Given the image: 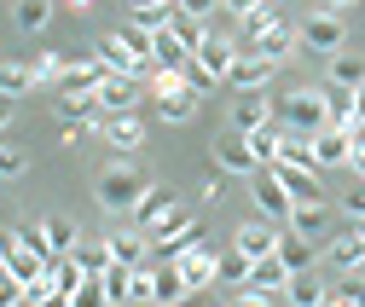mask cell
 Masks as SVG:
<instances>
[{
    "label": "cell",
    "instance_id": "1",
    "mask_svg": "<svg viewBox=\"0 0 365 307\" xmlns=\"http://www.w3.org/2000/svg\"><path fill=\"white\" fill-rule=\"evenodd\" d=\"M145 192H151V180L133 168V157H116L99 180H93V197H99L105 214H133V203H140Z\"/></svg>",
    "mask_w": 365,
    "mask_h": 307
},
{
    "label": "cell",
    "instance_id": "2",
    "mask_svg": "<svg viewBox=\"0 0 365 307\" xmlns=\"http://www.w3.org/2000/svg\"><path fill=\"white\" fill-rule=\"evenodd\" d=\"M272 122L290 128V134H319L325 122V87H296V93H284L279 105H272Z\"/></svg>",
    "mask_w": 365,
    "mask_h": 307
},
{
    "label": "cell",
    "instance_id": "3",
    "mask_svg": "<svg viewBox=\"0 0 365 307\" xmlns=\"http://www.w3.org/2000/svg\"><path fill=\"white\" fill-rule=\"evenodd\" d=\"M151 93H157V116L163 122H192L197 116V99H203V93L186 87L180 70H151Z\"/></svg>",
    "mask_w": 365,
    "mask_h": 307
},
{
    "label": "cell",
    "instance_id": "4",
    "mask_svg": "<svg viewBox=\"0 0 365 307\" xmlns=\"http://www.w3.org/2000/svg\"><path fill=\"white\" fill-rule=\"evenodd\" d=\"M296 41H302L307 53H325V58H331V53L348 47V24H342V12H325V6H319L313 18L296 24Z\"/></svg>",
    "mask_w": 365,
    "mask_h": 307
},
{
    "label": "cell",
    "instance_id": "5",
    "mask_svg": "<svg viewBox=\"0 0 365 307\" xmlns=\"http://www.w3.org/2000/svg\"><path fill=\"white\" fill-rule=\"evenodd\" d=\"M145 238H151V255H163V261H174V255H186L192 244H203V232H197V221H192L186 209H174L168 221H157V227H151Z\"/></svg>",
    "mask_w": 365,
    "mask_h": 307
},
{
    "label": "cell",
    "instance_id": "6",
    "mask_svg": "<svg viewBox=\"0 0 365 307\" xmlns=\"http://www.w3.org/2000/svg\"><path fill=\"white\" fill-rule=\"evenodd\" d=\"M250 197H255V209L267 214V221H290V192L279 180V168H255L250 174Z\"/></svg>",
    "mask_w": 365,
    "mask_h": 307
},
{
    "label": "cell",
    "instance_id": "7",
    "mask_svg": "<svg viewBox=\"0 0 365 307\" xmlns=\"http://www.w3.org/2000/svg\"><path fill=\"white\" fill-rule=\"evenodd\" d=\"M99 140L110 145V157H140V145H145V122L140 116H99Z\"/></svg>",
    "mask_w": 365,
    "mask_h": 307
},
{
    "label": "cell",
    "instance_id": "8",
    "mask_svg": "<svg viewBox=\"0 0 365 307\" xmlns=\"http://www.w3.org/2000/svg\"><path fill=\"white\" fill-rule=\"evenodd\" d=\"M302 47V41H296V24H272V29H261L255 41H238V53H255V58H267V64H284L290 53Z\"/></svg>",
    "mask_w": 365,
    "mask_h": 307
},
{
    "label": "cell",
    "instance_id": "9",
    "mask_svg": "<svg viewBox=\"0 0 365 307\" xmlns=\"http://www.w3.org/2000/svg\"><path fill=\"white\" fill-rule=\"evenodd\" d=\"M215 168H220V174H244V180L261 168V162H255V151H250V140L238 134V128H226V134L215 140Z\"/></svg>",
    "mask_w": 365,
    "mask_h": 307
},
{
    "label": "cell",
    "instance_id": "10",
    "mask_svg": "<svg viewBox=\"0 0 365 307\" xmlns=\"http://www.w3.org/2000/svg\"><path fill=\"white\" fill-rule=\"evenodd\" d=\"M93 58H99L110 76H151V58H140V53H133L122 35H105L99 47H93Z\"/></svg>",
    "mask_w": 365,
    "mask_h": 307
},
{
    "label": "cell",
    "instance_id": "11",
    "mask_svg": "<svg viewBox=\"0 0 365 307\" xmlns=\"http://www.w3.org/2000/svg\"><path fill=\"white\" fill-rule=\"evenodd\" d=\"M140 105V76H105L99 81V116H128Z\"/></svg>",
    "mask_w": 365,
    "mask_h": 307
},
{
    "label": "cell",
    "instance_id": "12",
    "mask_svg": "<svg viewBox=\"0 0 365 307\" xmlns=\"http://www.w3.org/2000/svg\"><path fill=\"white\" fill-rule=\"evenodd\" d=\"M307 145H313V162L319 168H348L354 134H342V128H319V134H307Z\"/></svg>",
    "mask_w": 365,
    "mask_h": 307
},
{
    "label": "cell",
    "instance_id": "13",
    "mask_svg": "<svg viewBox=\"0 0 365 307\" xmlns=\"http://www.w3.org/2000/svg\"><path fill=\"white\" fill-rule=\"evenodd\" d=\"M192 58H197V64H203V70H209L215 81H226V70L238 64V41H226V35H203Z\"/></svg>",
    "mask_w": 365,
    "mask_h": 307
},
{
    "label": "cell",
    "instance_id": "14",
    "mask_svg": "<svg viewBox=\"0 0 365 307\" xmlns=\"http://www.w3.org/2000/svg\"><path fill=\"white\" fill-rule=\"evenodd\" d=\"M232 249L250 255V261H261V255L279 249V227H272V221H244V227L232 232Z\"/></svg>",
    "mask_w": 365,
    "mask_h": 307
},
{
    "label": "cell",
    "instance_id": "15",
    "mask_svg": "<svg viewBox=\"0 0 365 307\" xmlns=\"http://www.w3.org/2000/svg\"><path fill=\"white\" fill-rule=\"evenodd\" d=\"M279 261L290 273H307V267H319V238H307V232H279Z\"/></svg>",
    "mask_w": 365,
    "mask_h": 307
},
{
    "label": "cell",
    "instance_id": "16",
    "mask_svg": "<svg viewBox=\"0 0 365 307\" xmlns=\"http://www.w3.org/2000/svg\"><path fill=\"white\" fill-rule=\"evenodd\" d=\"M267 122H272V99L261 93V87L232 99V128H238V134H255V128H267Z\"/></svg>",
    "mask_w": 365,
    "mask_h": 307
},
{
    "label": "cell",
    "instance_id": "17",
    "mask_svg": "<svg viewBox=\"0 0 365 307\" xmlns=\"http://www.w3.org/2000/svg\"><path fill=\"white\" fill-rule=\"evenodd\" d=\"M215 261H220V255H215L209 244H192L186 255H174V267L186 273V284H192V290H209V284H215Z\"/></svg>",
    "mask_w": 365,
    "mask_h": 307
},
{
    "label": "cell",
    "instance_id": "18",
    "mask_svg": "<svg viewBox=\"0 0 365 307\" xmlns=\"http://www.w3.org/2000/svg\"><path fill=\"white\" fill-rule=\"evenodd\" d=\"M272 70H279V64H267V58H255V53H238V64L226 70V87H238V93H255V87L272 81Z\"/></svg>",
    "mask_w": 365,
    "mask_h": 307
},
{
    "label": "cell",
    "instance_id": "19",
    "mask_svg": "<svg viewBox=\"0 0 365 307\" xmlns=\"http://www.w3.org/2000/svg\"><path fill=\"white\" fill-rule=\"evenodd\" d=\"M331 296V284L319 279V267H307V273H290V284H284V307H319Z\"/></svg>",
    "mask_w": 365,
    "mask_h": 307
},
{
    "label": "cell",
    "instance_id": "20",
    "mask_svg": "<svg viewBox=\"0 0 365 307\" xmlns=\"http://www.w3.org/2000/svg\"><path fill=\"white\" fill-rule=\"evenodd\" d=\"M105 244H110V261H122V267H145V261H151V238H145L140 227H128V232H110Z\"/></svg>",
    "mask_w": 365,
    "mask_h": 307
},
{
    "label": "cell",
    "instance_id": "21",
    "mask_svg": "<svg viewBox=\"0 0 365 307\" xmlns=\"http://www.w3.org/2000/svg\"><path fill=\"white\" fill-rule=\"evenodd\" d=\"M279 168V180L290 192V203H325V186H319V168H284V162H272Z\"/></svg>",
    "mask_w": 365,
    "mask_h": 307
},
{
    "label": "cell",
    "instance_id": "22",
    "mask_svg": "<svg viewBox=\"0 0 365 307\" xmlns=\"http://www.w3.org/2000/svg\"><path fill=\"white\" fill-rule=\"evenodd\" d=\"M174 209H180V203H174V192H168V186H151L140 203H133V227H140V232H151L157 221H168Z\"/></svg>",
    "mask_w": 365,
    "mask_h": 307
},
{
    "label": "cell",
    "instance_id": "23",
    "mask_svg": "<svg viewBox=\"0 0 365 307\" xmlns=\"http://www.w3.org/2000/svg\"><path fill=\"white\" fill-rule=\"evenodd\" d=\"M41 244H47V255H76L81 227L70 221V214H47V221H41Z\"/></svg>",
    "mask_w": 365,
    "mask_h": 307
},
{
    "label": "cell",
    "instance_id": "24",
    "mask_svg": "<svg viewBox=\"0 0 365 307\" xmlns=\"http://www.w3.org/2000/svg\"><path fill=\"white\" fill-rule=\"evenodd\" d=\"M186 58H192V47H186V41H180L168 24H163V29H151V64H157V70H180Z\"/></svg>",
    "mask_w": 365,
    "mask_h": 307
},
{
    "label": "cell",
    "instance_id": "25",
    "mask_svg": "<svg viewBox=\"0 0 365 307\" xmlns=\"http://www.w3.org/2000/svg\"><path fill=\"white\" fill-rule=\"evenodd\" d=\"M325 81L331 87H365V53H348V47L331 53L325 58Z\"/></svg>",
    "mask_w": 365,
    "mask_h": 307
},
{
    "label": "cell",
    "instance_id": "26",
    "mask_svg": "<svg viewBox=\"0 0 365 307\" xmlns=\"http://www.w3.org/2000/svg\"><path fill=\"white\" fill-rule=\"evenodd\" d=\"M290 232H307V238H325L331 232V203H290Z\"/></svg>",
    "mask_w": 365,
    "mask_h": 307
},
{
    "label": "cell",
    "instance_id": "27",
    "mask_svg": "<svg viewBox=\"0 0 365 307\" xmlns=\"http://www.w3.org/2000/svg\"><path fill=\"white\" fill-rule=\"evenodd\" d=\"M325 122L342 128V134H359V122H354V87H331L325 81Z\"/></svg>",
    "mask_w": 365,
    "mask_h": 307
},
{
    "label": "cell",
    "instance_id": "28",
    "mask_svg": "<svg viewBox=\"0 0 365 307\" xmlns=\"http://www.w3.org/2000/svg\"><path fill=\"white\" fill-rule=\"evenodd\" d=\"M192 284H186V273L174 267V261H151V301H180Z\"/></svg>",
    "mask_w": 365,
    "mask_h": 307
},
{
    "label": "cell",
    "instance_id": "29",
    "mask_svg": "<svg viewBox=\"0 0 365 307\" xmlns=\"http://www.w3.org/2000/svg\"><path fill=\"white\" fill-rule=\"evenodd\" d=\"M325 255H331V267H336V273L365 267V244H359V232H354V227H342V232L331 238V249H325Z\"/></svg>",
    "mask_w": 365,
    "mask_h": 307
},
{
    "label": "cell",
    "instance_id": "30",
    "mask_svg": "<svg viewBox=\"0 0 365 307\" xmlns=\"http://www.w3.org/2000/svg\"><path fill=\"white\" fill-rule=\"evenodd\" d=\"M244 284H255V290H284V284H290V267L279 261V249L261 255V261H250V279H244Z\"/></svg>",
    "mask_w": 365,
    "mask_h": 307
},
{
    "label": "cell",
    "instance_id": "31",
    "mask_svg": "<svg viewBox=\"0 0 365 307\" xmlns=\"http://www.w3.org/2000/svg\"><path fill=\"white\" fill-rule=\"evenodd\" d=\"M244 140H250L255 162L272 168V162H279V151H284V128H279V122H267V128H255V134H244Z\"/></svg>",
    "mask_w": 365,
    "mask_h": 307
},
{
    "label": "cell",
    "instance_id": "32",
    "mask_svg": "<svg viewBox=\"0 0 365 307\" xmlns=\"http://www.w3.org/2000/svg\"><path fill=\"white\" fill-rule=\"evenodd\" d=\"M81 279H87V273H81V261H76V255H53V261H47V284H53V290L76 296Z\"/></svg>",
    "mask_w": 365,
    "mask_h": 307
},
{
    "label": "cell",
    "instance_id": "33",
    "mask_svg": "<svg viewBox=\"0 0 365 307\" xmlns=\"http://www.w3.org/2000/svg\"><path fill=\"white\" fill-rule=\"evenodd\" d=\"M128 18L140 24V29H163L174 18V0H128Z\"/></svg>",
    "mask_w": 365,
    "mask_h": 307
},
{
    "label": "cell",
    "instance_id": "34",
    "mask_svg": "<svg viewBox=\"0 0 365 307\" xmlns=\"http://www.w3.org/2000/svg\"><path fill=\"white\" fill-rule=\"evenodd\" d=\"M99 284H105V296H110L116 307H128V301H133V267H122V261H110V267L99 273Z\"/></svg>",
    "mask_w": 365,
    "mask_h": 307
},
{
    "label": "cell",
    "instance_id": "35",
    "mask_svg": "<svg viewBox=\"0 0 365 307\" xmlns=\"http://www.w3.org/2000/svg\"><path fill=\"white\" fill-rule=\"evenodd\" d=\"M12 18H18V29L35 35V29H47V24H53V0H18V12H12Z\"/></svg>",
    "mask_w": 365,
    "mask_h": 307
},
{
    "label": "cell",
    "instance_id": "36",
    "mask_svg": "<svg viewBox=\"0 0 365 307\" xmlns=\"http://www.w3.org/2000/svg\"><path fill=\"white\" fill-rule=\"evenodd\" d=\"M244 279H250V255L232 249V255H220V261H215V284H232V290H238Z\"/></svg>",
    "mask_w": 365,
    "mask_h": 307
},
{
    "label": "cell",
    "instance_id": "37",
    "mask_svg": "<svg viewBox=\"0 0 365 307\" xmlns=\"http://www.w3.org/2000/svg\"><path fill=\"white\" fill-rule=\"evenodd\" d=\"M29 87H35V70L29 64H0V93H6V99L29 93Z\"/></svg>",
    "mask_w": 365,
    "mask_h": 307
},
{
    "label": "cell",
    "instance_id": "38",
    "mask_svg": "<svg viewBox=\"0 0 365 307\" xmlns=\"http://www.w3.org/2000/svg\"><path fill=\"white\" fill-rule=\"evenodd\" d=\"M168 29H174L180 41H186L192 53H197V41L209 35V24H203V18H192V12H180V6H174V18H168Z\"/></svg>",
    "mask_w": 365,
    "mask_h": 307
},
{
    "label": "cell",
    "instance_id": "39",
    "mask_svg": "<svg viewBox=\"0 0 365 307\" xmlns=\"http://www.w3.org/2000/svg\"><path fill=\"white\" fill-rule=\"evenodd\" d=\"M76 261H81L87 279H99V273L110 267V244H76Z\"/></svg>",
    "mask_w": 365,
    "mask_h": 307
},
{
    "label": "cell",
    "instance_id": "40",
    "mask_svg": "<svg viewBox=\"0 0 365 307\" xmlns=\"http://www.w3.org/2000/svg\"><path fill=\"white\" fill-rule=\"evenodd\" d=\"M58 116H99V93H58Z\"/></svg>",
    "mask_w": 365,
    "mask_h": 307
},
{
    "label": "cell",
    "instance_id": "41",
    "mask_svg": "<svg viewBox=\"0 0 365 307\" xmlns=\"http://www.w3.org/2000/svg\"><path fill=\"white\" fill-rule=\"evenodd\" d=\"M232 307H284V290H255V284H238Z\"/></svg>",
    "mask_w": 365,
    "mask_h": 307
},
{
    "label": "cell",
    "instance_id": "42",
    "mask_svg": "<svg viewBox=\"0 0 365 307\" xmlns=\"http://www.w3.org/2000/svg\"><path fill=\"white\" fill-rule=\"evenodd\" d=\"M70 307H116V301L105 296V284H99V279H81V284H76V296H70Z\"/></svg>",
    "mask_w": 365,
    "mask_h": 307
},
{
    "label": "cell",
    "instance_id": "43",
    "mask_svg": "<svg viewBox=\"0 0 365 307\" xmlns=\"http://www.w3.org/2000/svg\"><path fill=\"white\" fill-rule=\"evenodd\" d=\"M29 70H35V87H58V76H64V58H53V53H41V58H35Z\"/></svg>",
    "mask_w": 365,
    "mask_h": 307
},
{
    "label": "cell",
    "instance_id": "44",
    "mask_svg": "<svg viewBox=\"0 0 365 307\" xmlns=\"http://www.w3.org/2000/svg\"><path fill=\"white\" fill-rule=\"evenodd\" d=\"M24 168H29V157H24L18 145H6V140H0V180H18Z\"/></svg>",
    "mask_w": 365,
    "mask_h": 307
},
{
    "label": "cell",
    "instance_id": "45",
    "mask_svg": "<svg viewBox=\"0 0 365 307\" xmlns=\"http://www.w3.org/2000/svg\"><path fill=\"white\" fill-rule=\"evenodd\" d=\"M180 76H186V87H192V93H209V87H220V81H215L197 58H186V64H180Z\"/></svg>",
    "mask_w": 365,
    "mask_h": 307
},
{
    "label": "cell",
    "instance_id": "46",
    "mask_svg": "<svg viewBox=\"0 0 365 307\" xmlns=\"http://www.w3.org/2000/svg\"><path fill=\"white\" fill-rule=\"evenodd\" d=\"M342 214H348V221H359V214H365V174H354V186L342 192Z\"/></svg>",
    "mask_w": 365,
    "mask_h": 307
},
{
    "label": "cell",
    "instance_id": "47",
    "mask_svg": "<svg viewBox=\"0 0 365 307\" xmlns=\"http://www.w3.org/2000/svg\"><path fill=\"white\" fill-rule=\"evenodd\" d=\"M12 301H24V279L0 261V307H12Z\"/></svg>",
    "mask_w": 365,
    "mask_h": 307
},
{
    "label": "cell",
    "instance_id": "48",
    "mask_svg": "<svg viewBox=\"0 0 365 307\" xmlns=\"http://www.w3.org/2000/svg\"><path fill=\"white\" fill-rule=\"evenodd\" d=\"M174 6H180V12H192V18H203V24H209V12L220 6V0H174Z\"/></svg>",
    "mask_w": 365,
    "mask_h": 307
},
{
    "label": "cell",
    "instance_id": "49",
    "mask_svg": "<svg viewBox=\"0 0 365 307\" xmlns=\"http://www.w3.org/2000/svg\"><path fill=\"white\" fill-rule=\"evenodd\" d=\"M220 6H226V12H232V18H238V24H244V18H250V12H261V6H267V0H220Z\"/></svg>",
    "mask_w": 365,
    "mask_h": 307
},
{
    "label": "cell",
    "instance_id": "50",
    "mask_svg": "<svg viewBox=\"0 0 365 307\" xmlns=\"http://www.w3.org/2000/svg\"><path fill=\"white\" fill-rule=\"evenodd\" d=\"M348 168H354V174H365V140H359V134H354V151H348Z\"/></svg>",
    "mask_w": 365,
    "mask_h": 307
},
{
    "label": "cell",
    "instance_id": "51",
    "mask_svg": "<svg viewBox=\"0 0 365 307\" xmlns=\"http://www.w3.org/2000/svg\"><path fill=\"white\" fill-rule=\"evenodd\" d=\"M354 122L365 128V87H354Z\"/></svg>",
    "mask_w": 365,
    "mask_h": 307
},
{
    "label": "cell",
    "instance_id": "52",
    "mask_svg": "<svg viewBox=\"0 0 365 307\" xmlns=\"http://www.w3.org/2000/svg\"><path fill=\"white\" fill-rule=\"evenodd\" d=\"M6 128H12V99L0 93V134H6Z\"/></svg>",
    "mask_w": 365,
    "mask_h": 307
},
{
    "label": "cell",
    "instance_id": "53",
    "mask_svg": "<svg viewBox=\"0 0 365 307\" xmlns=\"http://www.w3.org/2000/svg\"><path fill=\"white\" fill-rule=\"evenodd\" d=\"M319 307H354V301H342V296L331 290V296H325V301H319Z\"/></svg>",
    "mask_w": 365,
    "mask_h": 307
},
{
    "label": "cell",
    "instance_id": "54",
    "mask_svg": "<svg viewBox=\"0 0 365 307\" xmlns=\"http://www.w3.org/2000/svg\"><path fill=\"white\" fill-rule=\"evenodd\" d=\"M64 6H70V12H87V6H93V0H64Z\"/></svg>",
    "mask_w": 365,
    "mask_h": 307
},
{
    "label": "cell",
    "instance_id": "55",
    "mask_svg": "<svg viewBox=\"0 0 365 307\" xmlns=\"http://www.w3.org/2000/svg\"><path fill=\"white\" fill-rule=\"evenodd\" d=\"M348 227H354V232H359V244H365V214H359V221H348Z\"/></svg>",
    "mask_w": 365,
    "mask_h": 307
},
{
    "label": "cell",
    "instance_id": "56",
    "mask_svg": "<svg viewBox=\"0 0 365 307\" xmlns=\"http://www.w3.org/2000/svg\"><path fill=\"white\" fill-rule=\"evenodd\" d=\"M354 307H365V284H359V296H354Z\"/></svg>",
    "mask_w": 365,
    "mask_h": 307
},
{
    "label": "cell",
    "instance_id": "57",
    "mask_svg": "<svg viewBox=\"0 0 365 307\" xmlns=\"http://www.w3.org/2000/svg\"><path fill=\"white\" fill-rule=\"evenodd\" d=\"M267 6H272V0H267Z\"/></svg>",
    "mask_w": 365,
    "mask_h": 307
}]
</instances>
